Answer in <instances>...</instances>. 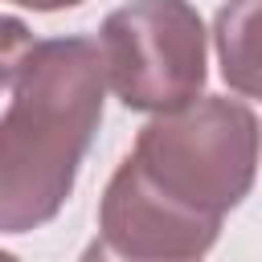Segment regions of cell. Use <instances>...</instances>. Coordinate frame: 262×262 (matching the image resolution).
Here are the masks:
<instances>
[{
	"instance_id": "6",
	"label": "cell",
	"mask_w": 262,
	"mask_h": 262,
	"mask_svg": "<svg viewBox=\"0 0 262 262\" xmlns=\"http://www.w3.org/2000/svg\"><path fill=\"white\" fill-rule=\"evenodd\" d=\"M33 45H37V41H33V29H29L20 16H4V12H0V90L12 86L20 61L29 57Z\"/></svg>"
},
{
	"instance_id": "2",
	"label": "cell",
	"mask_w": 262,
	"mask_h": 262,
	"mask_svg": "<svg viewBox=\"0 0 262 262\" xmlns=\"http://www.w3.org/2000/svg\"><path fill=\"white\" fill-rule=\"evenodd\" d=\"M127 160L168 201L221 221L258 180L262 127L246 102L196 94L192 102L156 115L135 135Z\"/></svg>"
},
{
	"instance_id": "3",
	"label": "cell",
	"mask_w": 262,
	"mask_h": 262,
	"mask_svg": "<svg viewBox=\"0 0 262 262\" xmlns=\"http://www.w3.org/2000/svg\"><path fill=\"white\" fill-rule=\"evenodd\" d=\"M106 86L127 111L164 115L192 102L209 78V33L188 0H131L98 29Z\"/></svg>"
},
{
	"instance_id": "8",
	"label": "cell",
	"mask_w": 262,
	"mask_h": 262,
	"mask_svg": "<svg viewBox=\"0 0 262 262\" xmlns=\"http://www.w3.org/2000/svg\"><path fill=\"white\" fill-rule=\"evenodd\" d=\"M20 8H33V12H61V8H78L82 0H12Z\"/></svg>"
},
{
	"instance_id": "4",
	"label": "cell",
	"mask_w": 262,
	"mask_h": 262,
	"mask_svg": "<svg viewBox=\"0 0 262 262\" xmlns=\"http://www.w3.org/2000/svg\"><path fill=\"white\" fill-rule=\"evenodd\" d=\"M221 237L217 217H201L156 192L123 160L98 201V242L131 262H201Z\"/></svg>"
},
{
	"instance_id": "5",
	"label": "cell",
	"mask_w": 262,
	"mask_h": 262,
	"mask_svg": "<svg viewBox=\"0 0 262 262\" xmlns=\"http://www.w3.org/2000/svg\"><path fill=\"white\" fill-rule=\"evenodd\" d=\"M213 45L225 86L262 102V0H225L213 16Z\"/></svg>"
},
{
	"instance_id": "1",
	"label": "cell",
	"mask_w": 262,
	"mask_h": 262,
	"mask_svg": "<svg viewBox=\"0 0 262 262\" xmlns=\"http://www.w3.org/2000/svg\"><path fill=\"white\" fill-rule=\"evenodd\" d=\"M106 102V66L90 37L29 49L0 115V233L49 225L74 192Z\"/></svg>"
},
{
	"instance_id": "9",
	"label": "cell",
	"mask_w": 262,
	"mask_h": 262,
	"mask_svg": "<svg viewBox=\"0 0 262 262\" xmlns=\"http://www.w3.org/2000/svg\"><path fill=\"white\" fill-rule=\"evenodd\" d=\"M0 262H20L16 254H8V250H0Z\"/></svg>"
},
{
	"instance_id": "7",
	"label": "cell",
	"mask_w": 262,
	"mask_h": 262,
	"mask_svg": "<svg viewBox=\"0 0 262 262\" xmlns=\"http://www.w3.org/2000/svg\"><path fill=\"white\" fill-rule=\"evenodd\" d=\"M78 262H131V258H119L106 242H98V237H94V242L82 250V258H78Z\"/></svg>"
}]
</instances>
